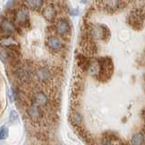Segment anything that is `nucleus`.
I'll use <instances>...</instances> for the list:
<instances>
[{
    "instance_id": "obj_10",
    "label": "nucleus",
    "mask_w": 145,
    "mask_h": 145,
    "mask_svg": "<svg viewBox=\"0 0 145 145\" xmlns=\"http://www.w3.org/2000/svg\"><path fill=\"white\" fill-rule=\"evenodd\" d=\"M91 62L92 61L90 60V58L84 54H79L77 56V63H78V66L83 72H87L89 70Z\"/></svg>"
},
{
    "instance_id": "obj_4",
    "label": "nucleus",
    "mask_w": 145,
    "mask_h": 145,
    "mask_svg": "<svg viewBox=\"0 0 145 145\" xmlns=\"http://www.w3.org/2000/svg\"><path fill=\"white\" fill-rule=\"evenodd\" d=\"M17 32L15 24L6 16H0V36H14Z\"/></svg>"
},
{
    "instance_id": "obj_1",
    "label": "nucleus",
    "mask_w": 145,
    "mask_h": 145,
    "mask_svg": "<svg viewBox=\"0 0 145 145\" xmlns=\"http://www.w3.org/2000/svg\"><path fill=\"white\" fill-rule=\"evenodd\" d=\"M8 13L11 14V21L15 24L17 33H22V29L28 28L30 25L29 20V11L26 6L19 7L17 9H10Z\"/></svg>"
},
{
    "instance_id": "obj_7",
    "label": "nucleus",
    "mask_w": 145,
    "mask_h": 145,
    "mask_svg": "<svg viewBox=\"0 0 145 145\" xmlns=\"http://www.w3.org/2000/svg\"><path fill=\"white\" fill-rule=\"evenodd\" d=\"M28 114L33 121H39L43 117V109L35 103H30V105L26 109Z\"/></svg>"
},
{
    "instance_id": "obj_2",
    "label": "nucleus",
    "mask_w": 145,
    "mask_h": 145,
    "mask_svg": "<svg viewBox=\"0 0 145 145\" xmlns=\"http://www.w3.org/2000/svg\"><path fill=\"white\" fill-rule=\"evenodd\" d=\"M98 63L99 65V72L98 80L101 82H107L113 74L114 72V65L113 61L110 56H104V57H99Z\"/></svg>"
},
{
    "instance_id": "obj_21",
    "label": "nucleus",
    "mask_w": 145,
    "mask_h": 145,
    "mask_svg": "<svg viewBox=\"0 0 145 145\" xmlns=\"http://www.w3.org/2000/svg\"><path fill=\"white\" fill-rule=\"evenodd\" d=\"M101 144L102 145H113V143L111 142L110 140H108L104 137H102V139H101Z\"/></svg>"
},
{
    "instance_id": "obj_24",
    "label": "nucleus",
    "mask_w": 145,
    "mask_h": 145,
    "mask_svg": "<svg viewBox=\"0 0 145 145\" xmlns=\"http://www.w3.org/2000/svg\"><path fill=\"white\" fill-rule=\"evenodd\" d=\"M40 145H47V144H40Z\"/></svg>"
},
{
    "instance_id": "obj_6",
    "label": "nucleus",
    "mask_w": 145,
    "mask_h": 145,
    "mask_svg": "<svg viewBox=\"0 0 145 145\" xmlns=\"http://www.w3.org/2000/svg\"><path fill=\"white\" fill-rule=\"evenodd\" d=\"M0 45L5 49H12L20 51V45L14 36H0Z\"/></svg>"
},
{
    "instance_id": "obj_17",
    "label": "nucleus",
    "mask_w": 145,
    "mask_h": 145,
    "mask_svg": "<svg viewBox=\"0 0 145 145\" xmlns=\"http://www.w3.org/2000/svg\"><path fill=\"white\" fill-rule=\"evenodd\" d=\"M111 37V31L109 29V27L105 25H101V40L105 41H109Z\"/></svg>"
},
{
    "instance_id": "obj_5",
    "label": "nucleus",
    "mask_w": 145,
    "mask_h": 145,
    "mask_svg": "<svg viewBox=\"0 0 145 145\" xmlns=\"http://www.w3.org/2000/svg\"><path fill=\"white\" fill-rule=\"evenodd\" d=\"M55 31L58 35L62 36V37H65L66 35H70L71 32L70 22L65 18L58 19L55 24Z\"/></svg>"
},
{
    "instance_id": "obj_9",
    "label": "nucleus",
    "mask_w": 145,
    "mask_h": 145,
    "mask_svg": "<svg viewBox=\"0 0 145 145\" xmlns=\"http://www.w3.org/2000/svg\"><path fill=\"white\" fill-rule=\"evenodd\" d=\"M35 74L37 79L40 83H48L50 80L51 77V72L49 71L46 67H38L37 70L35 71Z\"/></svg>"
},
{
    "instance_id": "obj_8",
    "label": "nucleus",
    "mask_w": 145,
    "mask_h": 145,
    "mask_svg": "<svg viewBox=\"0 0 145 145\" xmlns=\"http://www.w3.org/2000/svg\"><path fill=\"white\" fill-rule=\"evenodd\" d=\"M104 10L108 13H114L121 7H123L122 5L128 4V2H121V1H103L101 2Z\"/></svg>"
},
{
    "instance_id": "obj_13",
    "label": "nucleus",
    "mask_w": 145,
    "mask_h": 145,
    "mask_svg": "<svg viewBox=\"0 0 145 145\" xmlns=\"http://www.w3.org/2000/svg\"><path fill=\"white\" fill-rule=\"evenodd\" d=\"M47 44L49 49L53 51H60L62 48V42L61 40L55 35H49L47 39Z\"/></svg>"
},
{
    "instance_id": "obj_19",
    "label": "nucleus",
    "mask_w": 145,
    "mask_h": 145,
    "mask_svg": "<svg viewBox=\"0 0 145 145\" xmlns=\"http://www.w3.org/2000/svg\"><path fill=\"white\" fill-rule=\"evenodd\" d=\"M73 121H74V124L76 126V128L81 126V123H82V116L80 115V113L75 112L74 114H73Z\"/></svg>"
},
{
    "instance_id": "obj_14",
    "label": "nucleus",
    "mask_w": 145,
    "mask_h": 145,
    "mask_svg": "<svg viewBox=\"0 0 145 145\" xmlns=\"http://www.w3.org/2000/svg\"><path fill=\"white\" fill-rule=\"evenodd\" d=\"M24 4L28 8H31L33 10H38V9L43 7L44 1H41V0H29V1L24 2Z\"/></svg>"
},
{
    "instance_id": "obj_18",
    "label": "nucleus",
    "mask_w": 145,
    "mask_h": 145,
    "mask_svg": "<svg viewBox=\"0 0 145 145\" xmlns=\"http://www.w3.org/2000/svg\"><path fill=\"white\" fill-rule=\"evenodd\" d=\"M103 137L108 139V140H110L112 143L116 142L117 140H120L119 135H118L116 133H114V131H106V133L103 134Z\"/></svg>"
},
{
    "instance_id": "obj_12",
    "label": "nucleus",
    "mask_w": 145,
    "mask_h": 145,
    "mask_svg": "<svg viewBox=\"0 0 145 145\" xmlns=\"http://www.w3.org/2000/svg\"><path fill=\"white\" fill-rule=\"evenodd\" d=\"M44 18L48 22H52L57 16V10L53 5H48L44 7L42 11Z\"/></svg>"
},
{
    "instance_id": "obj_23",
    "label": "nucleus",
    "mask_w": 145,
    "mask_h": 145,
    "mask_svg": "<svg viewBox=\"0 0 145 145\" xmlns=\"http://www.w3.org/2000/svg\"><path fill=\"white\" fill-rule=\"evenodd\" d=\"M142 120L144 121V123H145V109H143V110L142 111Z\"/></svg>"
},
{
    "instance_id": "obj_15",
    "label": "nucleus",
    "mask_w": 145,
    "mask_h": 145,
    "mask_svg": "<svg viewBox=\"0 0 145 145\" xmlns=\"http://www.w3.org/2000/svg\"><path fill=\"white\" fill-rule=\"evenodd\" d=\"M89 74L91 76H93L94 78H97L99 77V63L98 60H95L91 62V65H90L89 67Z\"/></svg>"
},
{
    "instance_id": "obj_22",
    "label": "nucleus",
    "mask_w": 145,
    "mask_h": 145,
    "mask_svg": "<svg viewBox=\"0 0 145 145\" xmlns=\"http://www.w3.org/2000/svg\"><path fill=\"white\" fill-rule=\"evenodd\" d=\"M17 119V113L15 111H12L10 112V120L12 121H15Z\"/></svg>"
},
{
    "instance_id": "obj_16",
    "label": "nucleus",
    "mask_w": 145,
    "mask_h": 145,
    "mask_svg": "<svg viewBox=\"0 0 145 145\" xmlns=\"http://www.w3.org/2000/svg\"><path fill=\"white\" fill-rule=\"evenodd\" d=\"M144 143V135L142 133H135L131 138V144L132 145H142Z\"/></svg>"
},
{
    "instance_id": "obj_3",
    "label": "nucleus",
    "mask_w": 145,
    "mask_h": 145,
    "mask_svg": "<svg viewBox=\"0 0 145 145\" xmlns=\"http://www.w3.org/2000/svg\"><path fill=\"white\" fill-rule=\"evenodd\" d=\"M145 15L140 8H134L131 10L127 18L128 24L134 29H142L144 24Z\"/></svg>"
},
{
    "instance_id": "obj_11",
    "label": "nucleus",
    "mask_w": 145,
    "mask_h": 145,
    "mask_svg": "<svg viewBox=\"0 0 145 145\" xmlns=\"http://www.w3.org/2000/svg\"><path fill=\"white\" fill-rule=\"evenodd\" d=\"M48 103V98L45 93L37 92L33 94L32 102H31V103H35V104H37V105L43 108L44 106L47 105Z\"/></svg>"
},
{
    "instance_id": "obj_20",
    "label": "nucleus",
    "mask_w": 145,
    "mask_h": 145,
    "mask_svg": "<svg viewBox=\"0 0 145 145\" xmlns=\"http://www.w3.org/2000/svg\"><path fill=\"white\" fill-rule=\"evenodd\" d=\"M8 136V130L6 127H2L0 129V140H4L6 139Z\"/></svg>"
}]
</instances>
